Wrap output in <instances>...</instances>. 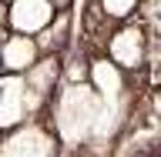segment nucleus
<instances>
[{
    "instance_id": "obj_1",
    "label": "nucleus",
    "mask_w": 161,
    "mask_h": 157,
    "mask_svg": "<svg viewBox=\"0 0 161 157\" xmlns=\"http://www.w3.org/2000/svg\"><path fill=\"white\" fill-rule=\"evenodd\" d=\"M97 94L84 84H70L64 90V97H57V114H54V124H57V134L64 140H80L87 137L91 127H94V117H97Z\"/></svg>"
},
{
    "instance_id": "obj_2",
    "label": "nucleus",
    "mask_w": 161,
    "mask_h": 157,
    "mask_svg": "<svg viewBox=\"0 0 161 157\" xmlns=\"http://www.w3.org/2000/svg\"><path fill=\"white\" fill-rule=\"evenodd\" d=\"M54 147L57 144L50 130H44L40 124H27L0 144V157H54Z\"/></svg>"
},
{
    "instance_id": "obj_3",
    "label": "nucleus",
    "mask_w": 161,
    "mask_h": 157,
    "mask_svg": "<svg viewBox=\"0 0 161 157\" xmlns=\"http://www.w3.org/2000/svg\"><path fill=\"white\" fill-rule=\"evenodd\" d=\"M57 10L50 7V0H10L7 10V24L14 34H27V37H37L40 30L54 20Z\"/></svg>"
},
{
    "instance_id": "obj_5",
    "label": "nucleus",
    "mask_w": 161,
    "mask_h": 157,
    "mask_svg": "<svg viewBox=\"0 0 161 157\" xmlns=\"http://www.w3.org/2000/svg\"><path fill=\"white\" fill-rule=\"evenodd\" d=\"M27 114V100H24V77L7 74L0 80V130L17 127Z\"/></svg>"
},
{
    "instance_id": "obj_7",
    "label": "nucleus",
    "mask_w": 161,
    "mask_h": 157,
    "mask_svg": "<svg viewBox=\"0 0 161 157\" xmlns=\"http://www.w3.org/2000/svg\"><path fill=\"white\" fill-rule=\"evenodd\" d=\"M87 77L94 80V94H97V97H104V100H118V94L124 90L121 67L114 64V60H108V57L94 60V64H91V70H87Z\"/></svg>"
},
{
    "instance_id": "obj_10",
    "label": "nucleus",
    "mask_w": 161,
    "mask_h": 157,
    "mask_svg": "<svg viewBox=\"0 0 161 157\" xmlns=\"http://www.w3.org/2000/svg\"><path fill=\"white\" fill-rule=\"evenodd\" d=\"M70 3H74V0H50V7H54V10H64V7H70Z\"/></svg>"
},
{
    "instance_id": "obj_6",
    "label": "nucleus",
    "mask_w": 161,
    "mask_h": 157,
    "mask_svg": "<svg viewBox=\"0 0 161 157\" xmlns=\"http://www.w3.org/2000/svg\"><path fill=\"white\" fill-rule=\"evenodd\" d=\"M37 57H40V50L34 44V37H27V34H14L0 47V67L7 70V74H24Z\"/></svg>"
},
{
    "instance_id": "obj_4",
    "label": "nucleus",
    "mask_w": 161,
    "mask_h": 157,
    "mask_svg": "<svg viewBox=\"0 0 161 157\" xmlns=\"http://www.w3.org/2000/svg\"><path fill=\"white\" fill-rule=\"evenodd\" d=\"M144 50H148V37L141 27H121L111 37V57L128 70H138L144 64Z\"/></svg>"
},
{
    "instance_id": "obj_9",
    "label": "nucleus",
    "mask_w": 161,
    "mask_h": 157,
    "mask_svg": "<svg viewBox=\"0 0 161 157\" xmlns=\"http://www.w3.org/2000/svg\"><path fill=\"white\" fill-rule=\"evenodd\" d=\"M67 77H70V84H84V77H87V64L80 57H74L67 64Z\"/></svg>"
},
{
    "instance_id": "obj_8",
    "label": "nucleus",
    "mask_w": 161,
    "mask_h": 157,
    "mask_svg": "<svg viewBox=\"0 0 161 157\" xmlns=\"http://www.w3.org/2000/svg\"><path fill=\"white\" fill-rule=\"evenodd\" d=\"M104 20H128L134 10H138L141 0H97Z\"/></svg>"
}]
</instances>
